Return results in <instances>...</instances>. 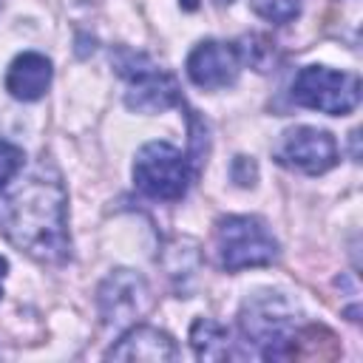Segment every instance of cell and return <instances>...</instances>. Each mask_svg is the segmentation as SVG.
<instances>
[{
  "instance_id": "1",
  "label": "cell",
  "mask_w": 363,
  "mask_h": 363,
  "mask_svg": "<svg viewBox=\"0 0 363 363\" xmlns=\"http://www.w3.org/2000/svg\"><path fill=\"white\" fill-rule=\"evenodd\" d=\"M68 196L60 173L40 162L0 184V233L26 255L43 264H60L71 255Z\"/></svg>"
},
{
  "instance_id": "2",
  "label": "cell",
  "mask_w": 363,
  "mask_h": 363,
  "mask_svg": "<svg viewBox=\"0 0 363 363\" xmlns=\"http://www.w3.org/2000/svg\"><path fill=\"white\" fill-rule=\"evenodd\" d=\"M238 326L244 340L258 349V357L284 360L295 354V306L281 292L252 295L241 306Z\"/></svg>"
},
{
  "instance_id": "3",
  "label": "cell",
  "mask_w": 363,
  "mask_h": 363,
  "mask_svg": "<svg viewBox=\"0 0 363 363\" xmlns=\"http://www.w3.org/2000/svg\"><path fill=\"white\" fill-rule=\"evenodd\" d=\"M216 255L227 272L269 267L278 261V241L255 216H224L216 221Z\"/></svg>"
},
{
  "instance_id": "4",
  "label": "cell",
  "mask_w": 363,
  "mask_h": 363,
  "mask_svg": "<svg viewBox=\"0 0 363 363\" xmlns=\"http://www.w3.org/2000/svg\"><path fill=\"white\" fill-rule=\"evenodd\" d=\"M116 71L128 79V91H125V105L136 113H162L167 108L182 105V91L173 74L162 71L159 65H153L145 54L119 48L116 54H111Z\"/></svg>"
},
{
  "instance_id": "5",
  "label": "cell",
  "mask_w": 363,
  "mask_h": 363,
  "mask_svg": "<svg viewBox=\"0 0 363 363\" xmlns=\"http://www.w3.org/2000/svg\"><path fill=\"white\" fill-rule=\"evenodd\" d=\"M133 182L147 199L179 201L193 182V167L179 147L167 142H147L133 159Z\"/></svg>"
},
{
  "instance_id": "6",
  "label": "cell",
  "mask_w": 363,
  "mask_h": 363,
  "mask_svg": "<svg viewBox=\"0 0 363 363\" xmlns=\"http://www.w3.org/2000/svg\"><path fill=\"white\" fill-rule=\"evenodd\" d=\"M292 102L329 116H346L360 102V79L349 71L306 65L292 82Z\"/></svg>"
},
{
  "instance_id": "7",
  "label": "cell",
  "mask_w": 363,
  "mask_h": 363,
  "mask_svg": "<svg viewBox=\"0 0 363 363\" xmlns=\"http://www.w3.org/2000/svg\"><path fill=\"white\" fill-rule=\"evenodd\" d=\"M96 306L105 326H133L150 309V286L136 269H113L96 289Z\"/></svg>"
},
{
  "instance_id": "8",
  "label": "cell",
  "mask_w": 363,
  "mask_h": 363,
  "mask_svg": "<svg viewBox=\"0 0 363 363\" xmlns=\"http://www.w3.org/2000/svg\"><path fill=\"white\" fill-rule=\"evenodd\" d=\"M275 162L301 170L306 176H320L337 164V142L329 130L312 128V125H298L284 130L281 142L275 145Z\"/></svg>"
},
{
  "instance_id": "9",
  "label": "cell",
  "mask_w": 363,
  "mask_h": 363,
  "mask_svg": "<svg viewBox=\"0 0 363 363\" xmlns=\"http://www.w3.org/2000/svg\"><path fill=\"white\" fill-rule=\"evenodd\" d=\"M241 68V54L230 43L204 40L199 43L187 57V77L193 85L204 91H218L235 82Z\"/></svg>"
},
{
  "instance_id": "10",
  "label": "cell",
  "mask_w": 363,
  "mask_h": 363,
  "mask_svg": "<svg viewBox=\"0 0 363 363\" xmlns=\"http://www.w3.org/2000/svg\"><path fill=\"white\" fill-rule=\"evenodd\" d=\"M111 360H147V363H162V360H176L179 349L173 343V337L156 326H145V323H133L111 349L108 354Z\"/></svg>"
},
{
  "instance_id": "11",
  "label": "cell",
  "mask_w": 363,
  "mask_h": 363,
  "mask_svg": "<svg viewBox=\"0 0 363 363\" xmlns=\"http://www.w3.org/2000/svg\"><path fill=\"white\" fill-rule=\"evenodd\" d=\"M51 85V60L40 51H23L11 60L6 91L20 102H37Z\"/></svg>"
},
{
  "instance_id": "12",
  "label": "cell",
  "mask_w": 363,
  "mask_h": 363,
  "mask_svg": "<svg viewBox=\"0 0 363 363\" xmlns=\"http://www.w3.org/2000/svg\"><path fill=\"white\" fill-rule=\"evenodd\" d=\"M190 346L196 352L199 360H227L233 354L230 349V332L210 320V318H199L190 326Z\"/></svg>"
},
{
  "instance_id": "13",
  "label": "cell",
  "mask_w": 363,
  "mask_h": 363,
  "mask_svg": "<svg viewBox=\"0 0 363 363\" xmlns=\"http://www.w3.org/2000/svg\"><path fill=\"white\" fill-rule=\"evenodd\" d=\"M250 6L258 17H264L267 23H275V26L292 23L301 14V0H250Z\"/></svg>"
},
{
  "instance_id": "14",
  "label": "cell",
  "mask_w": 363,
  "mask_h": 363,
  "mask_svg": "<svg viewBox=\"0 0 363 363\" xmlns=\"http://www.w3.org/2000/svg\"><path fill=\"white\" fill-rule=\"evenodd\" d=\"M23 162H26L23 150H20L17 145H11V142L0 139V184H3V182H9L17 170H23Z\"/></svg>"
},
{
  "instance_id": "15",
  "label": "cell",
  "mask_w": 363,
  "mask_h": 363,
  "mask_svg": "<svg viewBox=\"0 0 363 363\" xmlns=\"http://www.w3.org/2000/svg\"><path fill=\"white\" fill-rule=\"evenodd\" d=\"M255 176H258L255 162L247 159V156H235V162H233V182L241 184V187H250V184H255Z\"/></svg>"
},
{
  "instance_id": "16",
  "label": "cell",
  "mask_w": 363,
  "mask_h": 363,
  "mask_svg": "<svg viewBox=\"0 0 363 363\" xmlns=\"http://www.w3.org/2000/svg\"><path fill=\"white\" fill-rule=\"evenodd\" d=\"M9 272V264H6V258H0V278Z\"/></svg>"
},
{
  "instance_id": "17",
  "label": "cell",
  "mask_w": 363,
  "mask_h": 363,
  "mask_svg": "<svg viewBox=\"0 0 363 363\" xmlns=\"http://www.w3.org/2000/svg\"><path fill=\"white\" fill-rule=\"evenodd\" d=\"M182 3H184V9H190V11L199 6V0H182Z\"/></svg>"
},
{
  "instance_id": "18",
  "label": "cell",
  "mask_w": 363,
  "mask_h": 363,
  "mask_svg": "<svg viewBox=\"0 0 363 363\" xmlns=\"http://www.w3.org/2000/svg\"><path fill=\"white\" fill-rule=\"evenodd\" d=\"M0 298H3V289H0Z\"/></svg>"
},
{
  "instance_id": "19",
  "label": "cell",
  "mask_w": 363,
  "mask_h": 363,
  "mask_svg": "<svg viewBox=\"0 0 363 363\" xmlns=\"http://www.w3.org/2000/svg\"><path fill=\"white\" fill-rule=\"evenodd\" d=\"M224 3H230V0H224Z\"/></svg>"
}]
</instances>
